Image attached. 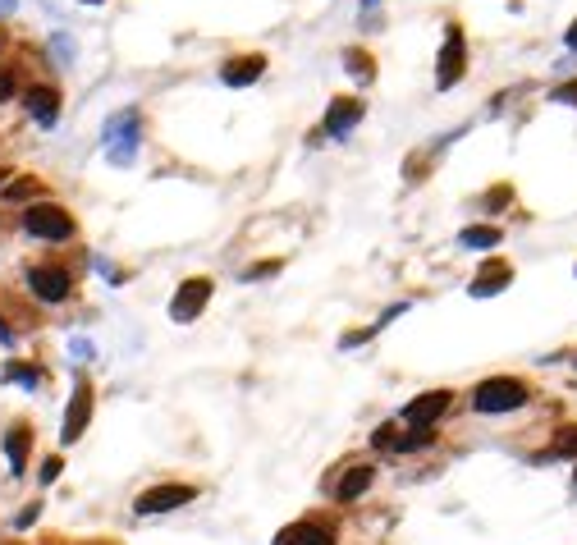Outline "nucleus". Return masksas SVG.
<instances>
[{
	"label": "nucleus",
	"instance_id": "39448f33",
	"mask_svg": "<svg viewBox=\"0 0 577 545\" xmlns=\"http://www.w3.org/2000/svg\"><path fill=\"white\" fill-rule=\"evenodd\" d=\"M28 289H33L42 303H65L69 271H60V266H33V271H28Z\"/></svg>",
	"mask_w": 577,
	"mask_h": 545
},
{
	"label": "nucleus",
	"instance_id": "b1692460",
	"mask_svg": "<svg viewBox=\"0 0 577 545\" xmlns=\"http://www.w3.org/2000/svg\"><path fill=\"white\" fill-rule=\"evenodd\" d=\"M28 193H37V184H14L10 188V197H28Z\"/></svg>",
	"mask_w": 577,
	"mask_h": 545
},
{
	"label": "nucleus",
	"instance_id": "dca6fc26",
	"mask_svg": "<svg viewBox=\"0 0 577 545\" xmlns=\"http://www.w3.org/2000/svg\"><path fill=\"white\" fill-rule=\"evenodd\" d=\"M28 426H10V436H5V454H10V468L23 472L28 468Z\"/></svg>",
	"mask_w": 577,
	"mask_h": 545
},
{
	"label": "nucleus",
	"instance_id": "7ed1b4c3",
	"mask_svg": "<svg viewBox=\"0 0 577 545\" xmlns=\"http://www.w3.org/2000/svg\"><path fill=\"white\" fill-rule=\"evenodd\" d=\"M193 486H179V481H165V486H152L133 500V513H170V509H184L193 504Z\"/></svg>",
	"mask_w": 577,
	"mask_h": 545
},
{
	"label": "nucleus",
	"instance_id": "6ab92c4d",
	"mask_svg": "<svg viewBox=\"0 0 577 545\" xmlns=\"http://www.w3.org/2000/svg\"><path fill=\"white\" fill-rule=\"evenodd\" d=\"M344 60H349V74H358V78H371V60H367V55L349 51V55H344Z\"/></svg>",
	"mask_w": 577,
	"mask_h": 545
},
{
	"label": "nucleus",
	"instance_id": "9d476101",
	"mask_svg": "<svg viewBox=\"0 0 577 545\" xmlns=\"http://www.w3.org/2000/svg\"><path fill=\"white\" fill-rule=\"evenodd\" d=\"M358 120H362V101L339 97L335 106H330V115H326V133H330V138H344V133H349Z\"/></svg>",
	"mask_w": 577,
	"mask_h": 545
},
{
	"label": "nucleus",
	"instance_id": "9b49d317",
	"mask_svg": "<svg viewBox=\"0 0 577 545\" xmlns=\"http://www.w3.org/2000/svg\"><path fill=\"white\" fill-rule=\"evenodd\" d=\"M509 280H513L509 262H486V266H481V275L472 280V294L490 298V294H500V289H509Z\"/></svg>",
	"mask_w": 577,
	"mask_h": 545
},
{
	"label": "nucleus",
	"instance_id": "20e7f679",
	"mask_svg": "<svg viewBox=\"0 0 577 545\" xmlns=\"http://www.w3.org/2000/svg\"><path fill=\"white\" fill-rule=\"evenodd\" d=\"M106 142H110V161L129 165L133 147H138V110H124V115L106 120Z\"/></svg>",
	"mask_w": 577,
	"mask_h": 545
},
{
	"label": "nucleus",
	"instance_id": "423d86ee",
	"mask_svg": "<svg viewBox=\"0 0 577 545\" xmlns=\"http://www.w3.org/2000/svg\"><path fill=\"white\" fill-rule=\"evenodd\" d=\"M88 422H92V385L88 381H78L74 385V399H69V413H65V445H74L83 431H88Z\"/></svg>",
	"mask_w": 577,
	"mask_h": 545
},
{
	"label": "nucleus",
	"instance_id": "0eeeda50",
	"mask_svg": "<svg viewBox=\"0 0 577 545\" xmlns=\"http://www.w3.org/2000/svg\"><path fill=\"white\" fill-rule=\"evenodd\" d=\"M463 60H468V46H463V33L449 28L445 33V51H440V88H454L458 78H463Z\"/></svg>",
	"mask_w": 577,
	"mask_h": 545
},
{
	"label": "nucleus",
	"instance_id": "4468645a",
	"mask_svg": "<svg viewBox=\"0 0 577 545\" xmlns=\"http://www.w3.org/2000/svg\"><path fill=\"white\" fill-rule=\"evenodd\" d=\"M275 545H335V536H330L326 527H316V523H294V527H284V532L275 536Z\"/></svg>",
	"mask_w": 577,
	"mask_h": 545
},
{
	"label": "nucleus",
	"instance_id": "5701e85b",
	"mask_svg": "<svg viewBox=\"0 0 577 545\" xmlns=\"http://www.w3.org/2000/svg\"><path fill=\"white\" fill-rule=\"evenodd\" d=\"M60 477V458H46V468H42V481H55Z\"/></svg>",
	"mask_w": 577,
	"mask_h": 545
},
{
	"label": "nucleus",
	"instance_id": "aec40b11",
	"mask_svg": "<svg viewBox=\"0 0 577 545\" xmlns=\"http://www.w3.org/2000/svg\"><path fill=\"white\" fill-rule=\"evenodd\" d=\"M5 376H10V381H19V385H28V390H33V385L42 381V376H37V371H28V367H10Z\"/></svg>",
	"mask_w": 577,
	"mask_h": 545
},
{
	"label": "nucleus",
	"instance_id": "bb28decb",
	"mask_svg": "<svg viewBox=\"0 0 577 545\" xmlns=\"http://www.w3.org/2000/svg\"><path fill=\"white\" fill-rule=\"evenodd\" d=\"M14 10V0H0V14H10Z\"/></svg>",
	"mask_w": 577,
	"mask_h": 545
},
{
	"label": "nucleus",
	"instance_id": "412c9836",
	"mask_svg": "<svg viewBox=\"0 0 577 545\" xmlns=\"http://www.w3.org/2000/svg\"><path fill=\"white\" fill-rule=\"evenodd\" d=\"M14 97V69H0V101Z\"/></svg>",
	"mask_w": 577,
	"mask_h": 545
},
{
	"label": "nucleus",
	"instance_id": "ddd939ff",
	"mask_svg": "<svg viewBox=\"0 0 577 545\" xmlns=\"http://www.w3.org/2000/svg\"><path fill=\"white\" fill-rule=\"evenodd\" d=\"M28 115H33L37 124H55V115H60V92L55 88H28Z\"/></svg>",
	"mask_w": 577,
	"mask_h": 545
},
{
	"label": "nucleus",
	"instance_id": "6e6552de",
	"mask_svg": "<svg viewBox=\"0 0 577 545\" xmlns=\"http://www.w3.org/2000/svg\"><path fill=\"white\" fill-rule=\"evenodd\" d=\"M449 399H454L449 390H426V394H417L413 404L403 408V422H408V426H431V422H436V417L449 408Z\"/></svg>",
	"mask_w": 577,
	"mask_h": 545
},
{
	"label": "nucleus",
	"instance_id": "f8f14e48",
	"mask_svg": "<svg viewBox=\"0 0 577 545\" xmlns=\"http://www.w3.org/2000/svg\"><path fill=\"white\" fill-rule=\"evenodd\" d=\"M262 69H266L262 55H239V60H229L220 78H225L229 88H243V83H257V78H262Z\"/></svg>",
	"mask_w": 577,
	"mask_h": 545
},
{
	"label": "nucleus",
	"instance_id": "1a4fd4ad",
	"mask_svg": "<svg viewBox=\"0 0 577 545\" xmlns=\"http://www.w3.org/2000/svg\"><path fill=\"white\" fill-rule=\"evenodd\" d=\"M207 298H211V280H188L184 289L170 298V317H175V321H193L197 312L207 307Z\"/></svg>",
	"mask_w": 577,
	"mask_h": 545
},
{
	"label": "nucleus",
	"instance_id": "cd10ccee",
	"mask_svg": "<svg viewBox=\"0 0 577 545\" xmlns=\"http://www.w3.org/2000/svg\"><path fill=\"white\" fill-rule=\"evenodd\" d=\"M83 5H101V0H83Z\"/></svg>",
	"mask_w": 577,
	"mask_h": 545
},
{
	"label": "nucleus",
	"instance_id": "2eb2a0df",
	"mask_svg": "<svg viewBox=\"0 0 577 545\" xmlns=\"http://www.w3.org/2000/svg\"><path fill=\"white\" fill-rule=\"evenodd\" d=\"M371 477H376V472H371L367 463H358V468H349V472H344V477H339L335 495H339V500H358V495L371 486Z\"/></svg>",
	"mask_w": 577,
	"mask_h": 545
},
{
	"label": "nucleus",
	"instance_id": "f257e3e1",
	"mask_svg": "<svg viewBox=\"0 0 577 545\" xmlns=\"http://www.w3.org/2000/svg\"><path fill=\"white\" fill-rule=\"evenodd\" d=\"M527 404V385L513 381V376H495V381H481L472 394V408L477 413H513V408Z\"/></svg>",
	"mask_w": 577,
	"mask_h": 545
},
{
	"label": "nucleus",
	"instance_id": "f3484780",
	"mask_svg": "<svg viewBox=\"0 0 577 545\" xmlns=\"http://www.w3.org/2000/svg\"><path fill=\"white\" fill-rule=\"evenodd\" d=\"M463 243H468V248H500V229L472 225V229H463Z\"/></svg>",
	"mask_w": 577,
	"mask_h": 545
},
{
	"label": "nucleus",
	"instance_id": "4be33fe9",
	"mask_svg": "<svg viewBox=\"0 0 577 545\" xmlns=\"http://www.w3.org/2000/svg\"><path fill=\"white\" fill-rule=\"evenodd\" d=\"M555 101H564V106H577V83H564V88L555 92Z\"/></svg>",
	"mask_w": 577,
	"mask_h": 545
},
{
	"label": "nucleus",
	"instance_id": "a211bd4d",
	"mask_svg": "<svg viewBox=\"0 0 577 545\" xmlns=\"http://www.w3.org/2000/svg\"><path fill=\"white\" fill-rule=\"evenodd\" d=\"M550 454H577V426L559 431V440H555V449H550Z\"/></svg>",
	"mask_w": 577,
	"mask_h": 545
},
{
	"label": "nucleus",
	"instance_id": "f03ea898",
	"mask_svg": "<svg viewBox=\"0 0 577 545\" xmlns=\"http://www.w3.org/2000/svg\"><path fill=\"white\" fill-rule=\"evenodd\" d=\"M23 229H28L33 239L65 243V239H74V216H69L65 207H55V202H42V207H28V216H23Z\"/></svg>",
	"mask_w": 577,
	"mask_h": 545
},
{
	"label": "nucleus",
	"instance_id": "393cba45",
	"mask_svg": "<svg viewBox=\"0 0 577 545\" xmlns=\"http://www.w3.org/2000/svg\"><path fill=\"white\" fill-rule=\"evenodd\" d=\"M0 344H10V326L5 321H0Z\"/></svg>",
	"mask_w": 577,
	"mask_h": 545
},
{
	"label": "nucleus",
	"instance_id": "a878e982",
	"mask_svg": "<svg viewBox=\"0 0 577 545\" xmlns=\"http://www.w3.org/2000/svg\"><path fill=\"white\" fill-rule=\"evenodd\" d=\"M568 46H573V51H577V23H573V28H568Z\"/></svg>",
	"mask_w": 577,
	"mask_h": 545
}]
</instances>
